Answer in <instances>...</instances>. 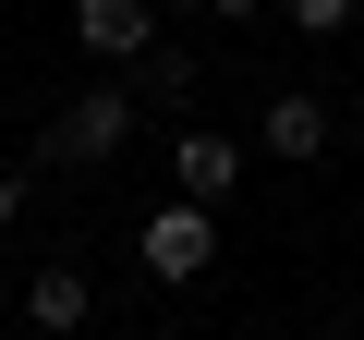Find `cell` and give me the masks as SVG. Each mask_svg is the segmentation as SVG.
I'll use <instances>...</instances> for the list:
<instances>
[{"label":"cell","instance_id":"7","mask_svg":"<svg viewBox=\"0 0 364 340\" xmlns=\"http://www.w3.org/2000/svg\"><path fill=\"white\" fill-rule=\"evenodd\" d=\"M352 13H364V0H291V25H304V37H340Z\"/></svg>","mask_w":364,"mask_h":340},{"label":"cell","instance_id":"2","mask_svg":"<svg viewBox=\"0 0 364 340\" xmlns=\"http://www.w3.org/2000/svg\"><path fill=\"white\" fill-rule=\"evenodd\" d=\"M73 37L97 61H146L158 49V13H146V0H73Z\"/></svg>","mask_w":364,"mask_h":340},{"label":"cell","instance_id":"1","mask_svg":"<svg viewBox=\"0 0 364 340\" xmlns=\"http://www.w3.org/2000/svg\"><path fill=\"white\" fill-rule=\"evenodd\" d=\"M134 255H146L158 280H195V267L219 255V219H207L195 195H182V207H158V219H146V243H134Z\"/></svg>","mask_w":364,"mask_h":340},{"label":"cell","instance_id":"6","mask_svg":"<svg viewBox=\"0 0 364 340\" xmlns=\"http://www.w3.org/2000/svg\"><path fill=\"white\" fill-rule=\"evenodd\" d=\"M316 146H328V110L316 97H279L267 110V158H316Z\"/></svg>","mask_w":364,"mask_h":340},{"label":"cell","instance_id":"3","mask_svg":"<svg viewBox=\"0 0 364 340\" xmlns=\"http://www.w3.org/2000/svg\"><path fill=\"white\" fill-rule=\"evenodd\" d=\"M122 134H134V97H109V85H85L73 110H61V158H122Z\"/></svg>","mask_w":364,"mask_h":340},{"label":"cell","instance_id":"8","mask_svg":"<svg viewBox=\"0 0 364 340\" xmlns=\"http://www.w3.org/2000/svg\"><path fill=\"white\" fill-rule=\"evenodd\" d=\"M0 231H13V183H0Z\"/></svg>","mask_w":364,"mask_h":340},{"label":"cell","instance_id":"9","mask_svg":"<svg viewBox=\"0 0 364 340\" xmlns=\"http://www.w3.org/2000/svg\"><path fill=\"white\" fill-rule=\"evenodd\" d=\"M231 13H243V0H231Z\"/></svg>","mask_w":364,"mask_h":340},{"label":"cell","instance_id":"4","mask_svg":"<svg viewBox=\"0 0 364 340\" xmlns=\"http://www.w3.org/2000/svg\"><path fill=\"white\" fill-rule=\"evenodd\" d=\"M170 170H182V195H195V207H219V195L243 183V146H231V134H182Z\"/></svg>","mask_w":364,"mask_h":340},{"label":"cell","instance_id":"5","mask_svg":"<svg viewBox=\"0 0 364 340\" xmlns=\"http://www.w3.org/2000/svg\"><path fill=\"white\" fill-rule=\"evenodd\" d=\"M85 304H97L85 267H37V280H25V316H37V328H85Z\"/></svg>","mask_w":364,"mask_h":340}]
</instances>
